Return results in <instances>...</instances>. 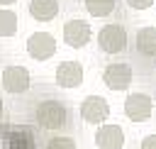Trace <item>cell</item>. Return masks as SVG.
Returning <instances> with one entry per match:
<instances>
[{
  "label": "cell",
  "instance_id": "obj_1",
  "mask_svg": "<svg viewBox=\"0 0 156 149\" xmlns=\"http://www.w3.org/2000/svg\"><path fill=\"white\" fill-rule=\"evenodd\" d=\"M34 122L41 129H61L68 122V107L61 100H41L34 110Z\"/></svg>",
  "mask_w": 156,
  "mask_h": 149
},
{
  "label": "cell",
  "instance_id": "obj_2",
  "mask_svg": "<svg viewBox=\"0 0 156 149\" xmlns=\"http://www.w3.org/2000/svg\"><path fill=\"white\" fill-rule=\"evenodd\" d=\"M98 44H100V49H102L105 54H122V51L127 49V44H129L124 24H119V22L105 24V27L98 32Z\"/></svg>",
  "mask_w": 156,
  "mask_h": 149
},
{
  "label": "cell",
  "instance_id": "obj_3",
  "mask_svg": "<svg viewBox=\"0 0 156 149\" xmlns=\"http://www.w3.org/2000/svg\"><path fill=\"white\" fill-rule=\"evenodd\" d=\"M132 66L124 64V61H115V64H107L105 71H102V83L110 88V90H127L129 83H132Z\"/></svg>",
  "mask_w": 156,
  "mask_h": 149
},
{
  "label": "cell",
  "instance_id": "obj_4",
  "mask_svg": "<svg viewBox=\"0 0 156 149\" xmlns=\"http://www.w3.org/2000/svg\"><path fill=\"white\" fill-rule=\"evenodd\" d=\"M27 54L37 61H46L56 54V39L49 32H34L27 39Z\"/></svg>",
  "mask_w": 156,
  "mask_h": 149
},
{
  "label": "cell",
  "instance_id": "obj_5",
  "mask_svg": "<svg viewBox=\"0 0 156 149\" xmlns=\"http://www.w3.org/2000/svg\"><path fill=\"white\" fill-rule=\"evenodd\" d=\"M2 81V88L12 95H20V93H27L29 85H32V78H29V71L24 66H7L0 76Z\"/></svg>",
  "mask_w": 156,
  "mask_h": 149
},
{
  "label": "cell",
  "instance_id": "obj_6",
  "mask_svg": "<svg viewBox=\"0 0 156 149\" xmlns=\"http://www.w3.org/2000/svg\"><path fill=\"white\" fill-rule=\"evenodd\" d=\"M151 112H154L151 95H146V93H132V95H127V100H124V115L132 122H144V120L151 117Z\"/></svg>",
  "mask_w": 156,
  "mask_h": 149
},
{
  "label": "cell",
  "instance_id": "obj_7",
  "mask_svg": "<svg viewBox=\"0 0 156 149\" xmlns=\"http://www.w3.org/2000/svg\"><path fill=\"white\" fill-rule=\"evenodd\" d=\"M80 117L90 125H98V122H105L110 117V105L102 95H88L83 98L80 103Z\"/></svg>",
  "mask_w": 156,
  "mask_h": 149
},
{
  "label": "cell",
  "instance_id": "obj_8",
  "mask_svg": "<svg viewBox=\"0 0 156 149\" xmlns=\"http://www.w3.org/2000/svg\"><path fill=\"white\" fill-rule=\"evenodd\" d=\"M93 32H90V24L85 20H68L63 24V42L71 46V49H80L90 42Z\"/></svg>",
  "mask_w": 156,
  "mask_h": 149
},
{
  "label": "cell",
  "instance_id": "obj_9",
  "mask_svg": "<svg viewBox=\"0 0 156 149\" xmlns=\"http://www.w3.org/2000/svg\"><path fill=\"white\" fill-rule=\"evenodd\" d=\"M98 149H122L124 147V129L119 125H100L95 132Z\"/></svg>",
  "mask_w": 156,
  "mask_h": 149
},
{
  "label": "cell",
  "instance_id": "obj_10",
  "mask_svg": "<svg viewBox=\"0 0 156 149\" xmlns=\"http://www.w3.org/2000/svg\"><path fill=\"white\" fill-rule=\"evenodd\" d=\"M56 83L61 88H78L83 83V64L78 61H63L56 66Z\"/></svg>",
  "mask_w": 156,
  "mask_h": 149
},
{
  "label": "cell",
  "instance_id": "obj_11",
  "mask_svg": "<svg viewBox=\"0 0 156 149\" xmlns=\"http://www.w3.org/2000/svg\"><path fill=\"white\" fill-rule=\"evenodd\" d=\"M134 46L141 56L156 59V27H141L134 37Z\"/></svg>",
  "mask_w": 156,
  "mask_h": 149
},
{
  "label": "cell",
  "instance_id": "obj_12",
  "mask_svg": "<svg viewBox=\"0 0 156 149\" xmlns=\"http://www.w3.org/2000/svg\"><path fill=\"white\" fill-rule=\"evenodd\" d=\"M29 15L37 22H51L58 15V0H29Z\"/></svg>",
  "mask_w": 156,
  "mask_h": 149
},
{
  "label": "cell",
  "instance_id": "obj_13",
  "mask_svg": "<svg viewBox=\"0 0 156 149\" xmlns=\"http://www.w3.org/2000/svg\"><path fill=\"white\" fill-rule=\"evenodd\" d=\"M5 149H37V142H34V134L24 127L20 129H12L7 137H5Z\"/></svg>",
  "mask_w": 156,
  "mask_h": 149
},
{
  "label": "cell",
  "instance_id": "obj_14",
  "mask_svg": "<svg viewBox=\"0 0 156 149\" xmlns=\"http://www.w3.org/2000/svg\"><path fill=\"white\" fill-rule=\"evenodd\" d=\"M83 5L88 10V15H93V17H107V15L115 12L117 0H83Z\"/></svg>",
  "mask_w": 156,
  "mask_h": 149
},
{
  "label": "cell",
  "instance_id": "obj_15",
  "mask_svg": "<svg viewBox=\"0 0 156 149\" xmlns=\"http://www.w3.org/2000/svg\"><path fill=\"white\" fill-rule=\"evenodd\" d=\"M17 15L7 7H0V37H12L17 32Z\"/></svg>",
  "mask_w": 156,
  "mask_h": 149
},
{
  "label": "cell",
  "instance_id": "obj_16",
  "mask_svg": "<svg viewBox=\"0 0 156 149\" xmlns=\"http://www.w3.org/2000/svg\"><path fill=\"white\" fill-rule=\"evenodd\" d=\"M46 149H76V142L71 137H51L46 142Z\"/></svg>",
  "mask_w": 156,
  "mask_h": 149
},
{
  "label": "cell",
  "instance_id": "obj_17",
  "mask_svg": "<svg viewBox=\"0 0 156 149\" xmlns=\"http://www.w3.org/2000/svg\"><path fill=\"white\" fill-rule=\"evenodd\" d=\"M127 5H129L132 10H146V7L154 5V0H127Z\"/></svg>",
  "mask_w": 156,
  "mask_h": 149
},
{
  "label": "cell",
  "instance_id": "obj_18",
  "mask_svg": "<svg viewBox=\"0 0 156 149\" xmlns=\"http://www.w3.org/2000/svg\"><path fill=\"white\" fill-rule=\"evenodd\" d=\"M139 149H156V134H149V137H144Z\"/></svg>",
  "mask_w": 156,
  "mask_h": 149
},
{
  "label": "cell",
  "instance_id": "obj_19",
  "mask_svg": "<svg viewBox=\"0 0 156 149\" xmlns=\"http://www.w3.org/2000/svg\"><path fill=\"white\" fill-rule=\"evenodd\" d=\"M12 2H17V0H0V5H12Z\"/></svg>",
  "mask_w": 156,
  "mask_h": 149
},
{
  "label": "cell",
  "instance_id": "obj_20",
  "mask_svg": "<svg viewBox=\"0 0 156 149\" xmlns=\"http://www.w3.org/2000/svg\"><path fill=\"white\" fill-rule=\"evenodd\" d=\"M0 117H2V100H0Z\"/></svg>",
  "mask_w": 156,
  "mask_h": 149
}]
</instances>
